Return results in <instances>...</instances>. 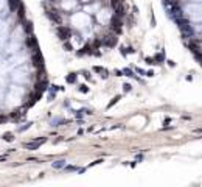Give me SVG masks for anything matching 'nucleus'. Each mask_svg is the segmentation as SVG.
Masks as SVG:
<instances>
[{"instance_id": "f257e3e1", "label": "nucleus", "mask_w": 202, "mask_h": 187, "mask_svg": "<svg viewBox=\"0 0 202 187\" xmlns=\"http://www.w3.org/2000/svg\"><path fill=\"white\" fill-rule=\"evenodd\" d=\"M70 24L78 30H85L87 27H90L92 20H90V16L87 13H75L70 17Z\"/></svg>"}, {"instance_id": "f03ea898", "label": "nucleus", "mask_w": 202, "mask_h": 187, "mask_svg": "<svg viewBox=\"0 0 202 187\" xmlns=\"http://www.w3.org/2000/svg\"><path fill=\"white\" fill-rule=\"evenodd\" d=\"M185 16L190 19V20H194V22H199L201 20V5L199 3H190L185 6Z\"/></svg>"}, {"instance_id": "7ed1b4c3", "label": "nucleus", "mask_w": 202, "mask_h": 187, "mask_svg": "<svg viewBox=\"0 0 202 187\" xmlns=\"http://www.w3.org/2000/svg\"><path fill=\"white\" fill-rule=\"evenodd\" d=\"M13 80L16 81V83H20V84H27L28 81H30V77H28V73L25 72V70H14V73H13Z\"/></svg>"}, {"instance_id": "20e7f679", "label": "nucleus", "mask_w": 202, "mask_h": 187, "mask_svg": "<svg viewBox=\"0 0 202 187\" xmlns=\"http://www.w3.org/2000/svg\"><path fill=\"white\" fill-rule=\"evenodd\" d=\"M109 17H111V13L109 11H98V20L101 22V24H106L107 20H109Z\"/></svg>"}, {"instance_id": "39448f33", "label": "nucleus", "mask_w": 202, "mask_h": 187, "mask_svg": "<svg viewBox=\"0 0 202 187\" xmlns=\"http://www.w3.org/2000/svg\"><path fill=\"white\" fill-rule=\"evenodd\" d=\"M75 6H76L75 0H62V8L64 9H73Z\"/></svg>"}, {"instance_id": "423d86ee", "label": "nucleus", "mask_w": 202, "mask_h": 187, "mask_svg": "<svg viewBox=\"0 0 202 187\" xmlns=\"http://www.w3.org/2000/svg\"><path fill=\"white\" fill-rule=\"evenodd\" d=\"M98 9V5H93V6H85V13H93Z\"/></svg>"}, {"instance_id": "0eeeda50", "label": "nucleus", "mask_w": 202, "mask_h": 187, "mask_svg": "<svg viewBox=\"0 0 202 187\" xmlns=\"http://www.w3.org/2000/svg\"><path fill=\"white\" fill-rule=\"evenodd\" d=\"M5 3H6V0H0V9H3V6H5Z\"/></svg>"}]
</instances>
